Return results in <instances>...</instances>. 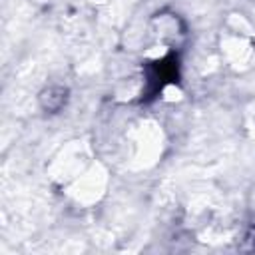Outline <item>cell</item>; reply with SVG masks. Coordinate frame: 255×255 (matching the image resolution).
Returning a JSON list of instances; mask_svg holds the SVG:
<instances>
[{
	"mask_svg": "<svg viewBox=\"0 0 255 255\" xmlns=\"http://www.w3.org/2000/svg\"><path fill=\"white\" fill-rule=\"evenodd\" d=\"M68 90L66 88H48L44 94H42V106L48 110V112H58L64 104H66V96Z\"/></svg>",
	"mask_w": 255,
	"mask_h": 255,
	"instance_id": "6da1fadb",
	"label": "cell"
}]
</instances>
